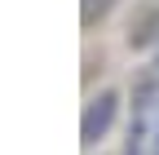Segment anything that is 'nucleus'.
I'll list each match as a JSON object with an SVG mask.
<instances>
[{
  "label": "nucleus",
  "instance_id": "f257e3e1",
  "mask_svg": "<svg viewBox=\"0 0 159 155\" xmlns=\"http://www.w3.org/2000/svg\"><path fill=\"white\" fill-rule=\"evenodd\" d=\"M115 102H119L115 93H102V98L84 111V142H97V138L111 129V120H115Z\"/></svg>",
  "mask_w": 159,
  "mask_h": 155
},
{
  "label": "nucleus",
  "instance_id": "f03ea898",
  "mask_svg": "<svg viewBox=\"0 0 159 155\" xmlns=\"http://www.w3.org/2000/svg\"><path fill=\"white\" fill-rule=\"evenodd\" d=\"M155 155H159V146H155Z\"/></svg>",
  "mask_w": 159,
  "mask_h": 155
}]
</instances>
